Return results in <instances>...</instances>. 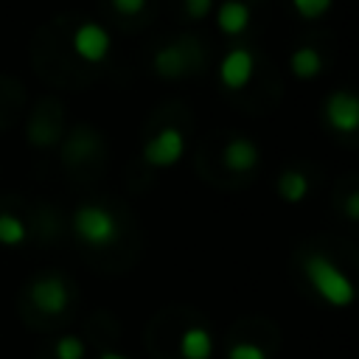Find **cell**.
I'll return each mask as SVG.
<instances>
[{
    "label": "cell",
    "mask_w": 359,
    "mask_h": 359,
    "mask_svg": "<svg viewBox=\"0 0 359 359\" xmlns=\"http://www.w3.org/2000/svg\"><path fill=\"white\" fill-rule=\"evenodd\" d=\"M109 48H112V39H109L107 28L98 25V22H81L73 34V50L84 62H93V65L104 62Z\"/></svg>",
    "instance_id": "cell-4"
},
{
    "label": "cell",
    "mask_w": 359,
    "mask_h": 359,
    "mask_svg": "<svg viewBox=\"0 0 359 359\" xmlns=\"http://www.w3.org/2000/svg\"><path fill=\"white\" fill-rule=\"evenodd\" d=\"M112 6H115L121 14H140V11L149 6V0H112Z\"/></svg>",
    "instance_id": "cell-19"
},
{
    "label": "cell",
    "mask_w": 359,
    "mask_h": 359,
    "mask_svg": "<svg viewBox=\"0 0 359 359\" xmlns=\"http://www.w3.org/2000/svg\"><path fill=\"white\" fill-rule=\"evenodd\" d=\"M182 151H185V137H182V132L174 129V126H165V129H160L154 137L146 140V146H143V160H146L149 165H154V168H168V165H174V163L182 157Z\"/></svg>",
    "instance_id": "cell-3"
},
{
    "label": "cell",
    "mask_w": 359,
    "mask_h": 359,
    "mask_svg": "<svg viewBox=\"0 0 359 359\" xmlns=\"http://www.w3.org/2000/svg\"><path fill=\"white\" fill-rule=\"evenodd\" d=\"M56 359H84V342L73 334L62 337L56 342Z\"/></svg>",
    "instance_id": "cell-15"
},
{
    "label": "cell",
    "mask_w": 359,
    "mask_h": 359,
    "mask_svg": "<svg viewBox=\"0 0 359 359\" xmlns=\"http://www.w3.org/2000/svg\"><path fill=\"white\" fill-rule=\"evenodd\" d=\"M300 266H303V275H306V280L311 283V289H314L328 306L345 309V306L353 303V297H356L353 283H351L348 275H345L339 266H334L323 252H309V255L300 261Z\"/></svg>",
    "instance_id": "cell-1"
},
{
    "label": "cell",
    "mask_w": 359,
    "mask_h": 359,
    "mask_svg": "<svg viewBox=\"0 0 359 359\" xmlns=\"http://www.w3.org/2000/svg\"><path fill=\"white\" fill-rule=\"evenodd\" d=\"M356 205H359V196L351 194V199H348V219L351 222H356Z\"/></svg>",
    "instance_id": "cell-20"
},
{
    "label": "cell",
    "mask_w": 359,
    "mask_h": 359,
    "mask_svg": "<svg viewBox=\"0 0 359 359\" xmlns=\"http://www.w3.org/2000/svg\"><path fill=\"white\" fill-rule=\"evenodd\" d=\"M185 11H188V17L202 20L205 14L213 11V0H185Z\"/></svg>",
    "instance_id": "cell-18"
},
{
    "label": "cell",
    "mask_w": 359,
    "mask_h": 359,
    "mask_svg": "<svg viewBox=\"0 0 359 359\" xmlns=\"http://www.w3.org/2000/svg\"><path fill=\"white\" fill-rule=\"evenodd\" d=\"M252 70H255V59L247 48H236L230 50L222 65H219V79L227 90H241L247 87V81L252 79Z\"/></svg>",
    "instance_id": "cell-7"
},
{
    "label": "cell",
    "mask_w": 359,
    "mask_h": 359,
    "mask_svg": "<svg viewBox=\"0 0 359 359\" xmlns=\"http://www.w3.org/2000/svg\"><path fill=\"white\" fill-rule=\"evenodd\" d=\"M185 62H188V50H185V45H168V48H163L160 53H157V59H154V67L163 73V76H180L182 70H185Z\"/></svg>",
    "instance_id": "cell-12"
},
{
    "label": "cell",
    "mask_w": 359,
    "mask_h": 359,
    "mask_svg": "<svg viewBox=\"0 0 359 359\" xmlns=\"http://www.w3.org/2000/svg\"><path fill=\"white\" fill-rule=\"evenodd\" d=\"M289 67H292V73H294L297 79L309 81V79L320 76V70H323V56H320V50H317V48L303 45V48H297V50L292 53Z\"/></svg>",
    "instance_id": "cell-11"
},
{
    "label": "cell",
    "mask_w": 359,
    "mask_h": 359,
    "mask_svg": "<svg viewBox=\"0 0 359 359\" xmlns=\"http://www.w3.org/2000/svg\"><path fill=\"white\" fill-rule=\"evenodd\" d=\"M261 160V151L255 146V140L250 137H233L227 146H224V163L233 168V171H252Z\"/></svg>",
    "instance_id": "cell-8"
},
{
    "label": "cell",
    "mask_w": 359,
    "mask_h": 359,
    "mask_svg": "<svg viewBox=\"0 0 359 359\" xmlns=\"http://www.w3.org/2000/svg\"><path fill=\"white\" fill-rule=\"evenodd\" d=\"M73 233L87 247H107L118 236V222L101 205H81L73 213Z\"/></svg>",
    "instance_id": "cell-2"
},
{
    "label": "cell",
    "mask_w": 359,
    "mask_h": 359,
    "mask_svg": "<svg viewBox=\"0 0 359 359\" xmlns=\"http://www.w3.org/2000/svg\"><path fill=\"white\" fill-rule=\"evenodd\" d=\"M25 241V224L17 219V216H8V213H0V244L6 247H17Z\"/></svg>",
    "instance_id": "cell-14"
},
{
    "label": "cell",
    "mask_w": 359,
    "mask_h": 359,
    "mask_svg": "<svg viewBox=\"0 0 359 359\" xmlns=\"http://www.w3.org/2000/svg\"><path fill=\"white\" fill-rule=\"evenodd\" d=\"M101 359H129V356H123V353H115V351H104V353H101Z\"/></svg>",
    "instance_id": "cell-21"
},
{
    "label": "cell",
    "mask_w": 359,
    "mask_h": 359,
    "mask_svg": "<svg viewBox=\"0 0 359 359\" xmlns=\"http://www.w3.org/2000/svg\"><path fill=\"white\" fill-rule=\"evenodd\" d=\"M180 353H182V359H210V353H213L210 331L202 325L185 328L180 337Z\"/></svg>",
    "instance_id": "cell-9"
},
{
    "label": "cell",
    "mask_w": 359,
    "mask_h": 359,
    "mask_svg": "<svg viewBox=\"0 0 359 359\" xmlns=\"http://www.w3.org/2000/svg\"><path fill=\"white\" fill-rule=\"evenodd\" d=\"M325 121L337 132H345V135L356 132V126H359V104H356V95L348 93V90L331 93L328 101H325Z\"/></svg>",
    "instance_id": "cell-5"
},
{
    "label": "cell",
    "mask_w": 359,
    "mask_h": 359,
    "mask_svg": "<svg viewBox=\"0 0 359 359\" xmlns=\"http://www.w3.org/2000/svg\"><path fill=\"white\" fill-rule=\"evenodd\" d=\"M216 22L230 36L241 34L250 25V8H247V3H241V0H224L219 6V11H216Z\"/></svg>",
    "instance_id": "cell-10"
},
{
    "label": "cell",
    "mask_w": 359,
    "mask_h": 359,
    "mask_svg": "<svg viewBox=\"0 0 359 359\" xmlns=\"http://www.w3.org/2000/svg\"><path fill=\"white\" fill-rule=\"evenodd\" d=\"M278 194H280V199H286V202H300V199H306V194H309V177L300 174V171H294V168L283 171L280 180H278Z\"/></svg>",
    "instance_id": "cell-13"
},
{
    "label": "cell",
    "mask_w": 359,
    "mask_h": 359,
    "mask_svg": "<svg viewBox=\"0 0 359 359\" xmlns=\"http://www.w3.org/2000/svg\"><path fill=\"white\" fill-rule=\"evenodd\" d=\"M292 3H294V8H297L300 17L314 20V17H323V14L331 8L334 0H292Z\"/></svg>",
    "instance_id": "cell-16"
},
{
    "label": "cell",
    "mask_w": 359,
    "mask_h": 359,
    "mask_svg": "<svg viewBox=\"0 0 359 359\" xmlns=\"http://www.w3.org/2000/svg\"><path fill=\"white\" fill-rule=\"evenodd\" d=\"M227 359H266V351L255 342H236L227 351Z\"/></svg>",
    "instance_id": "cell-17"
},
{
    "label": "cell",
    "mask_w": 359,
    "mask_h": 359,
    "mask_svg": "<svg viewBox=\"0 0 359 359\" xmlns=\"http://www.w3.org/2000/svg\"><path fill=\"white\" fill-rule=\"evenodd\" d=\"M31 303L45 314H59L67 309V286L59 275H42L31 283Z\"/></svg>",
    "instance_id": "cell-6"
}]
</instances>
